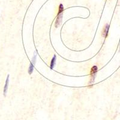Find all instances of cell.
I'll list each match as a JSON object with an SVG mask.
<instances>
[{
  "label": "cell",
  "mask_w": 120,
  "mask_h": 120,
  "mask_svg": "<svg viewBox=\"0 0 120 120\" xmlns=\"http://www.w3.org/2000/svg\"><path fill=\"white\" fill-rule=\"evenodd\" d=\"M63 13L60 14H58L57 16H56V19L55 20V26L56 28H58L61 25L63 20Z\"/></svg>",
  "instance_id": "2"
},
{
  "label": "cell",
  "mask_w": 120,
  "mask_h": 120,
  "mask_svg": "<svg viewBox=\"0 0 120 120\" xmlns=\"http://www.w3.org/2000/svg\"><path fill=\"white\" fill-rule=\"evenodd\" d=\"M56 56L55 55H54V56L52 58V60L51 61V65H50V68L51 69H53V67L55 66V64H56Z\"/></svg>",
  "instance_id": "5"
},
{
  "label": "cell",
  "mask_w": 120,
  "mask_h": 120,
  "mask_svg": "<svg viewBox=\"0 0 120 120\" xmlns=\"http://www.w3.org/2000/svg\"><path fill=\"white\" fill-rule=\"evenodd\" d=\"M98 71V67L96 66H93L91 68V79H90V85H93V83H94V81H95V78L96 76V73Z\"/></svg>",
  "instance_id": "1"
},
{
  "label": "cell",
  "mask_w": 120,
  "mask_h": 120,
  "mask_svg": "<svg viewBox=\"0 0 120 120\" xmlns=\"http://www.w3.org/2000/svg\"><path fill=\"white\" fill-rule=\"evenodd\" d=\"M109 24H106V25L104 27L103 30V33H102V36H103L105 38H106L108 36V33H109Z\"/></svg>",
  "instance_id": "4"
},
{
  "label": "cell",
  "mask_w": 120,
  "mask_h": 120,
  "mask_svg": "<svg viewBox=\"0 0 120 120\" xmlns=\"http://www.w3.org/2000/svg\"></svg>",
  "instance_id": "7"
},
{
  "label": "cell",
  "mask_w": 120,
  "mask_h": 120,
  "mask_svg": "<svg viewBox=\"0 0 120 120\" xmlns=\"http://www.w3.org/2000/svg\"><path fill=\"white\" fill-rule=\"evenodd\" d=\"M64 11V6L62 4H60V6H59V10H58V14H60L62 13Z\"/></svg>",
  "instance_id": "6"
},
{
  "label": "cell",
  "mask_w": 120,
  "mask_h": 120,
  "mask_svg": "<svg viewBox=\"0 0 120 120\" xmlns=\"http://www.w3.org/2000/svg\"><path fill=\"white\" fill-rule=\"evenodd\" d=\"M9 77L10 75H7V79H6V83H5V85L4 86V90H3V94L4 96H6V94L7 93V90H8V83H9Z\"/></svg>",
  "instance_id": "3"
}]
</instances>
